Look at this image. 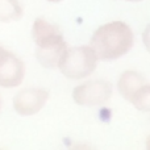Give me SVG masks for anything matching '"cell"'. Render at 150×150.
<instances>
[{
    "instance_id": "cell-1",
    "label": "cell",
    "mask_w": 150,
    "mask_h": 150,
    "mask_svg": "<svg viewBox=\"0 0 150 150\" xmlns=\"http://www.w3.org/2000/svg\"><path fill=\"white\" fill-rule=\"evenodd\" d=\"M134 34L124 21H111L103 24L93 32L91 47L101 61H115L124 57L133 47Z\"/></svg>"
},
{
    "instance_id": "cell-2",
    "label": "cell",
    "mask_w": 150,
    "mask_h": 150,
    "mask_svg": "<svg viewBox=\"0 0 150 150\" xmlns=\"http://www.w3.org/2000/svg\"><path fill=\"white\" fill-rule=\"evenodd\" d=\"M32 38L36 45V57L45 69L58 67L59 59L67 49L59 28L46 18L38 17L32 26Z\"/></svg>"
},
{
    "instance_id": "cell-3",
    "label": "cell",
    "mask_w": 150,
    "mask_h": 150,
    "mask_svg": "<svg viewBox=\"0 0 150 150\" xmlns=\"http://www.w3.org/2000/svg\"><path fill=\"white\" fill-rule=\"evenodd\" d=\"M98 55L93 49L86 45L67 47L58 63L59 71L67 79L79 80L90 76L98 67Z\"/></svg>"
},
{
    "instance_id": "cell-4",
    "label": "cell",
    "mask_w": 150,
    "mask_h": 150,
    "mask_svg": "<svg viewBox=\"0 0 150 150\" xmlns=\"http://www.w3.org/2000/svg\"><path fill=\"white\" fill-rule=\"evenodd\" d=\"M112 98V84L104 79L87 80L73 90V100L83 107H100Z\"/></svg>"
},
{
    "instance_id": "cell-5",
    "label": "cell",
    "mask_w": 150,
    "mask_h": 150,
    "mask_svg": "<svg viewBox=\"0 0 150 150\" xmlns=\"http://www.w3.org/2000/svg\"><path fill=\"white\" fill-rule=\"evenodd\" d=\"M49 99V91L44 88H23L13 98V108L20 116H33L38 113Z\"/></svg>"
},
{
    "instance_id": "cell-6",
    "label": "cell",
    "mask_w": 150,
    "mask_h": 150,
    "mask_svg": "<svg viewBox=\"0 0 150 150\" xmlns=\"http://www.w3.org/2000/svg\"><path fill=\"white\" fill-rule=\"evenodd\" d=\"M25 76V65L13 53L0 50V87L15 88L23 83Z\"/></svg>"
},
{
    "instance_id": "cell-7",
    "label": "cell",
    "mask_w": 150,
    "mask_h": 150,
    "mask_svg": "<svg viewBox=\"0 0 150 150\" xmlns=\"http://www.w3.org/2000/svg\"><path fill=\"white\" fill-rule=\"evenodd\" d=\"M145 83H146V79L142 74L137 73V71H133V70L124 71V73L120 75L119 80H117V91H119V93L125 100L130 103L133 95Z\"/></svg>"
},
{
    "instance_id": "cell-8",
    "label": "cell",
    "mask_w": 150,
    "mask_h": 150,
    "mask_svg": "<svg viewBox=\"0 0 150 150\" xmlns=\"http://www.w3.org/2000/svg\"><path fill=\"white\" fill-rule=\"evenodd\" d=\"M23 8L17 0H0V21L9 23L21 18Z\"/></svg>"
},
{
    "instance_id": "cell-9",
    "label": "cell",
    "mask_w": 150,
    "mask_h": 150,
    "mask_svg": "<svg viewBox=\"0 0 150 150\" xmlns=\"http://www.w3.org/2000/svg\"><path fill=\"white\" fill-rule=\"evenodd\" d=\"M130 103L141 112H150V83H145L133 95Z\"/></svg>"
},
{
    "instance_id": "cell-10",
    "label": "cell",
    "mask_w": 150,
    "mask_h": 150,
    "mask_svg": "<svg viewBox=\"0 0 150 150\" xmlns=\"http://www.w3.org/2000/svg\"><path fill=\"white\" fill-rule=\"evenodd\" d=\"M142 42H144L145 49L150 53V24L146 26L145 30H144V33H142Z\"/></svg>"
},
{
    "instance_id": "cell-11",
    "label": "cell",
    "mask_w": 150,
    "mask_h": 150,
    "mask_svg": "<svg viewBox=\"0 0 150 150\" xmlns=\"http://www.w3.org/2000/svg\"><path fill=\"white\" fill-rule=\"evenodd\" d=\"M146 149L150 150V136L148 137V141H146Z\"/></svg>"
},
{
    "instance_id": "cell-12",
    "label": "cell",
    "mask_w": 150,
    "mask_h": 150,
    "mask_svg": "<svg viewBox=\"0 0 150 150\" xmlns=\"http://www.w3.org/2000/svg\"><path fill=\"white\" fill-rule=\"evenodd\" d=\"M47 1H50V3H61L62 0H47Z\"/></svg>"
},
{
    "instance_id": "cell-13",
    "label": "cell",
    "mask_w": 150,
    "mask_h": 150,
    "mask_svg": "<svg viewBox=\"0 0 150 150\" xmlns=\"http://www.w3.org/2000/svg\"><path fill=\"white\" fill-rule=\"evenodd\" d=\"M127 1H141V0H127Z\"/></svg>"
},
{
    "instance_id": "cell-14",
    "label": "cell",
    "mask_w": 150,
    "mask_h": 150,
    "mask_svg": "<svg viewBox=\"0 0 150 150\" xmlns=\"http://www.w3.org/2000/svg\"><path fill=\"white\" fill-rule=\"evenodd\" d=\"M1 49H3V47H1V46H0V50H1Z\"/></svg>"
}]
</instances>
